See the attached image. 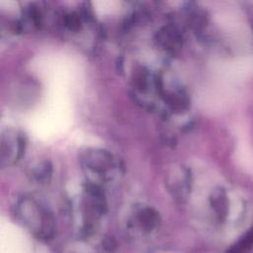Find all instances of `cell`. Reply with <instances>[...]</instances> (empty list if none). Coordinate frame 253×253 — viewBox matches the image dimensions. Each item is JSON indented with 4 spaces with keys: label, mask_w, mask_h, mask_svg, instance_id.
I'll return each mask as SVG.
<instances>
[{
    "label": "cell",
    "mask_w": 253,
    "mask_h": 253,
    "mask_svg": "<svg viewBox=\"0 0 253 253\" xmlns=\"http://www.w3.org/2000/svg\"><path fill=\"white\" fill-rule=\"evenodd\" d=\"M51 172H52L51 164L48 161H43V162L38 164L31 171V175L35 181L42 184V183H46L49 181V179L51 177Z\"/></svg>",
    "instance_id": "obj_6"
},
{
    "label": "cell",
    "mask_w": 253,
    "mask_h": 253,
    "mask_svg": "<svg viewBox=\"0 0 253 253\" xmlns=\"http://www.w3.org/2000/svg\"><path fill=\"white\" fill-rule=\"evenodd\" d=\"M17 214L39 239L46 241L52 238L55 231L53 215L36 200L23 198L17 205Z\"/></svg>",
    "instance_id": "obj_1"
},
{
    "label": "cell",
    "mask_w": 253,
    "mask_h": 253,
    "mask_svg": "<svg viewBox=\"0 0 253 253\" xmlns=\"http://www.w3.org/2000/svg\"><path fill=\"white\" fill-rule=\"evenodd\" d=\"M253 246V225L252 227L233 245H231L225 253H246Z\"/></svg>",
    "instance_id": "obj_5"
},
{
    "label": "cell",
    "mask_w": 253,
    "mask_h": 253,
    "mask_svg": "<svg viewBox=\"0 0 253 253\" xmlns=\"http://www.w3.org/2000/svg\"><path fill=\"white\" fill-rule=\"evenodd\" d=\"M81 164L87 175L96 182H108L114 175L117 163L111 152L102 148H89L81 157Z\"/></svg>",
    "instance_id": "obj_2"
},
{
    "label": "cell",
    "mask_w": 253,
    "mask_h": 253,
    "mask_svg": "<svg viewBox=\"0 0 253 253\" xmlns=\"http://www.w3.org/2000/svg\"><path fill=\"white\" fill-rule=\"evenodd\" d=\"M137 222L142 230L145 232L152 231L157 227L159 223V214L152 208H143L141 209L136 215Z\"/></svg>",
    "instance_id": "obj_4"
},
{
    "label": "cell",
    "mask_w": 253,
    "mask_h": 253,
    "mask_svg": "<svg viewBox=\"0 0 253 253\" xmlns=\"http://www.w3.org/2000/svg\"><path fill=\"white\" fill-rule=\"evenodd\" d=\"M156 41L161 48L170 54L178 52L183 44V38L180 31L175 26H164L157 35Z\"/></svg>",
    "instance_id": "obj_3"
},
{
    "label": "cell",
    "mask_w": 253,
    "mask_h": 253,
    "mask_svg": "<svg viewBox=\"0 0 253 253\" xmlns=\"http://www.w3.org/2000/svg\"><path fill=\"white\" fill-rule=\"evenodd\" d=\"M64 25L71 31L77 32L81 29L82 26V16L76 12L69 13L64 18Z\"/></svg>",
    "instance_id": "obj_7"
}]
</instances>
